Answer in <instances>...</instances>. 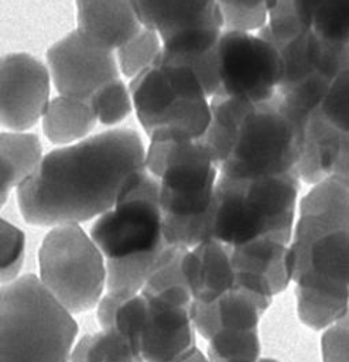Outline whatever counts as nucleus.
Masks as SVG:
<instances>
[{"mask_svg": "<svg viewBox=\"0 0 349 362\" xmlns=\"http://www.w3.org/2000/svg\"><path fill=\"white\" fill-rule=\"evenodd\" d=\"M146 170V150L130 129H114L57 148L17 185V201L31 225L85 222L110 209L126 182Z\"/></svg>", "mask_w": 349, "mask_h": 362, "instance_id": "f257e3e1", "label": "nucleus"}, {"mask_svg": "<svg viewBox=\"0 0 349 362\" xmlns=\"http://www.w3.org/2000/svg\"><path fill=\"white\" fill-rule=\"evenodd\" d=\"M203 136L220 175L257 178L297 173L301 129L280 96L250 103L213 96Z\"/></svg>", "mask_w": 349, "mask_h": 362, "instance_id": "f03ea898", "label": "nucleus"}, {"mask_svg": "<svg viewBox=\"0 0 349 362\" xmlns=\"http://www.w3.org/2000/svg\"><path fill=\"white\" fill-rule=\"evenodd\" d=\"M146 168L158 180L167 243L189 249L209 239V215L219 170L205 139L150 140Z\"/></svg>", "mask_w": 349, "mask_h": 362, "instance_id": "7ed1b4c3", "label": "nucleus"}, {"mask_svg": "<svg viewBox=\"0 0 349 362\" xmlns=\"http://www.w3.org/2000/svg\"><path fill=\"white\" fill-rule=\"evenodd\" d=\"M297 287L349 296V184L326 177L301 199L288 245Z\"/></svg>", "mask_w": 349, "mask_h": 362, "instance_id": "20e7f679", "label": "nucleus"}, {"mask_svg": "<svg viewBox=\"0 0 349 362\" xmlns=\"http://www.w3.org/2000/svg\"><path fill=\"white\" fill-rule=\"evenodd\" d=\"M300 177L297 173L257 178L216 180L209 239L237 246L257 238L290 243Z\"/></svg>", "mask_w": 349, "mask_h": 362, "instance_id": "39448f33", "label": "nucleus"}, {"mask_svg": "<svg viewBox=\"0 0 349 362\" xmlns=\"http://www.w3.org/2000/svg\"><path fill=\"white\" fill-rule=\"evenodd\" d=\"M76 332L69 311L34 274L0 288V362H68Z\"/></svg>", "mask_w": 349, "mask_h": 362, "instance_id": "423d86ee", "label": "nucleus"}, {"mask_svg": "<svg viewBox=\"0 0 349 362\" xmlns=\"http://www.w3.org/2000/svg\"><path fill=\"white\" fill-rule=\"evenodd\" d=\"M129 92L137 119L150 140H192L205 136L211 102L196 74L160 54L131 78Z\"/></svg>", "mask_w": 349, "mask_h": 362, "instance_id": "0eeeda50", "label": "nucleus"}, {"mask_svg": "<svg viewBox=\"0 0 349 362\" xmlns=\"http://www.w3.org/2000/svg\"><path fill=\"white\" fill-rule=\"evenodd\" d=\"M90 238L106 260L157 256L172 246L164 238L158 180L147 168L134 174L114 205L100 214Z\"/></svg>", "mask_w": 349, "mask_h": 362, "instance_id": "6e6552de", "label": "nucleus"}, {"mask_svg": "<svg viewBox=\"0 0 349 362\" xmlns=\"http://www.w3.org/2000/svg\"><path fill=\"white\" fill-rule=\"evenodd\" d=\"M40 281L69 313L97 304L106 283L103 255L78 223L57 225L38 252Z\"/></svg>", "mask_w": 349, "mask_h": 362, "instance_id": "1a4fd4ad", "label": "nucleus"}, {"mask_svg": "<svg viewBox=\"0 0 349 362\" xmlns=\"http://www.w3.org/2000/svg\"><path fill=\"white\" fill-rule=\"evenodd\" d=\"M216 96L250 103L270 100L283 78V59L277 47L257 31L223 30L216 42Z\"/></svg>", "mask_w": 349, "mask_h": 362, "instance_id": "9d476101", "label": "nucleus"}, {"mask_svg": "<svg viewBox=\"0 0 349 362\" xmlns=\"http://www.w3.org/2000/svg\"><path fill=\"white\" fill-rule=\"evenodd\" d=\"M143 27L161 40V55L184 61L212 49L222 31L216 0H134Z\"/></svg>", "mask_w": 349, "mask_h": 362, "instance_id": "9b49d317", "label": "nucleus"}, {"mask_svg": "<svg viewBox=\"0 0 349 362\" xmlns=\"http://www.w3.org/2000/svg\"><path fill=\"white\" fill-rule=\"evenodd\" d=\"M140 293L146 298L138 338L143 362H177L196 346L188 286L177 284Z\"/></svg>", "mask_w": 349, "mask_h": 362, "instance_id": "f8f14e48", "label": "nucleus"}, {"mask_svg": "<svg viewBox=\"0 0 349 362\" xmlns=\"http://www.w3.org/2000/svg\"><path fill=\"white\" fill-rule=\"evenodd\" d=\"M47 61L55 88L61 95L89 100L103 85L119 79V65L113 51L72 31L47 52Z\"/></svg>", "mask_w": 349, "mask_h": 362, "instance_id": "ddd939ff", "label": "nucleus"}, {"mask_svg": "<svg viewBox=\"0 0 349 362\" xmlns=\"http://www.w3.org/2000/svg\"><path fill=\"white\" fill-rule=\"evenodd\" d=\"M49 96V74L27 54L0 58V123L25 130L44 115Z\"/></svg>", "mask_w": 349, "mask_h": 362, "instance_id": "4468645a", "label": "nucleus"}, {"mask_svg": "<svg viewBox=\"0 0 349 362\" xmlns=\"http://www.w3.org/2000/svg\"><path fill=\"white\" fill-rule=\"evenodd\" d=\"M235 287L273 298L291 281L288 243L276 238H257L243 245L230 246Z\"/></svg>", "mask_w": 349, "mask_h": 362, "instance_id": "2eb2a0df", "label": "nucleus"}, {"mask_svg": "<svg viewBox=\"0 0 349 362\" xmlns=\"http://www.w3.org/2000/svg\"><path fill=\"white\" fill-rule=\"evenodd\" d=\"M271 304V298L257 296L242 287H233L209 303H191L194 328L206 339L225 329L257 328L261 314Z\"/></svg>", "mask_w": 349, "mask_h": 362, "instance_id": "dca6fc26", "label": "nucleus"}, {"mask_svg": "<svg viewBox=\"0 0 349 362\" xmlns=\"http://www.w3.org/2000/svg\"><path fill=\"white\" fill-rule=\"evenodd\" d=\"M181 270L194 301L209 303L235 287L230 246L212 238L185 250Z\"/></svg>", "mask_w": 349, "mask_h": 362, "instance_id": "f3484780", "label": "nucleus"}, {"mask_svg": "<svg viewBox=\"0 0 349 362\" xmlns=\"http://www.w3.org/2000/svg\"><path fill=\"white\" fill-rule=\"evenodd\" d=\"M78 31L105 49H117L140 28L134 0H76Z\"/></svg>", "mask_w": 349, "mask_h": 362, "instance_id": "a211bd4d", "label": "nucleus"}, {"mask_svg": "<svg viewBox=\"0 0 349 362\" xmlns=\"http://www.w3.org/2000/svg\"><path fill=\"white\" fill-rule=\"evenodd\" d=\"M96 120L89 100L59 95L48 102L42 115V127L52 143L64 144L86 136Z\"/></svg>", "mask_w": 349, "mask_h": 362, "instance_id": "6ab92c4d", "label": "nucleus"}, {"mask_svg": "<svg viewBox=\"0 0 349 362\" xmlns=\"http://www.w3.org/2000/svg\"><path fill=\"white\" fill-rule=\"evenodd\" d=\"M69 362H143L140 352L113 327L85 335L78 342Z\"/></svg>", "mask_w": 349, "mask_h": 362, "instance_id": "aec40b11", "label": "nucleus"}, {"mask_svg": "<svg viewBox=\"0 0 349 362\" xmlns=\"http://www.w3.org/2000/svg\"><path fill=\"white\" fill-rule=\"evenodd\" d=\"M319 0H274L261 28L276 40H290L312 30Z\"/></svg>", "mask_w": 349, "mask_h": 362, "instance_id": "412c9836", "label": "nucleus"}, {"mask_svg": "<svg viewBox=\"0 0 349 362\" xmlns=\"http://www.w3.org/2000/svg\"><path fill=\"white\" fill-rule=\"evenodd\" d=\"M295 297L300 320L314 329L333 324L349 307V296L325 290L295 287Z\"/></svg>", "mask_w": 349, "mask_h": 362, "instance_id": "4be33fe9", "label": "nucleus"}, {"mask_svg": "<svg viewBox=\"0 0 349 362\" xmlns=\"http://www.w3.org/2000/svg\"><path fill=\"white\" fill-rule=\"evenodd\" d=\"M211 362H256L260 356L257 328L225 329L209 338Z\"/></svg>", "mask_w": 349, "mask_h": 362, "instance_id": "5701e85b", "label": "nucleus"}, {"mask_svg": "<svg viewBox=\"0 0 349 362\" xmlns=\"http://www.w3.org/2000/svg\"><path fill=\"white\" fill-rule=\"evenodd\" d=\"M317 113L331 132L349 137V68L328 83Z\"/></svg>", "mask_w": 349, "mask_h": 362, "instance_id": "b1692460", "label": "nucleus"}, {"mask_svg": "<svg viewBox=\"0 0 349 362\" xmlns=\"http://www.w3.org/2000/svg\"><path fill=\"white\" fill-rule=\"evenodd\" d=\"M162 49L158 34L147 27H143L117 51V65L123 75L134 78L160 57Z\"/></svg>", "mask_w": 349, "mask_h": 362, "instance_id": "393cba45", "label": "nucleus"}, {"mask_svg": "<svg viewBox=\"0 0 349 362\" xmlns=\"http://www.w3.org/2000/svg\"><path fill=\"white\" fill-rule=\"evenodd\" d=\"M223 30L254 33L267 24L274 0H216Z\"/></svg>", "mask_w": 349, "mask_h": 362, "instance_id": "a878e982", "label": "nucleus"}, {"mask_svg": "<svg viewBox=\"0 0 349 362\" xmlns=\"http://www.w3.org/2000/svg\"><path fill=\"white\" fill-rule=\"evenodd\" d=\"M0 153L13 164L20 182L28 178L42 158L41 143L35 134L30 133H1Z\"/></svg>", "mask_w": 349, "mask_h": 362, "instance_id": "bb28decb", "label": "nucleus"}, {"mask_svg": "<svg viewBox=\"0 0 349 362\" xmlns=\"http://www.w3.org/2000/svg\"><path fill=\"white\" fill-rule=\"evenodd\" d=\"M312 31L331 44H349V0H319Z\"/></svg>", "mask_w": 349, "mask_h": 362, "instance_id": "cd10ccee", "label": "nucleus"}, {"mask_svg": "<svg viewBox=\"0 0 349 362\" xmlns=\"http://www.w3.org/2000/svg\"><path fill=\"white\" fill-rule=\"evenodd\" d=\"M95 116L103 124L122 122L131 110V96L120 79H114L97 89L89 99Z\"/></svg>", "mask_w": 349, "mask_h": 362, "instance_id": "c85d7f7f", "label": "nucleus"}, {"mask_svg": "<svg viewBox=\"0 0 349 362\" xmlns=\"http://www.w3.org/2000/svg\"><path fill=\"white\" fill-rule=\"evenodd\" d=\"M25 236L10 222L0 218V281H13L24 262Z\"/></svg>", "mask_w": 349, "mask_h": 362, "instance_id": "c756f323", "label": "nucleus"}, {"mask_svg": "<svg viewBox=\"0 0 349 362\" xmlns=\"http://www.w3.org/2000/svg\"><path fill=\"white\" fill-rule=\"evenodd\" d=\"M324 362H349V307L321 338Z\"/></svg>", "mask_w": 349, "mask_h": 362, "instance_id": "7c9ffc66", "label": "nucleus"}, {"mask_svg": "<svg viewBox=\"0 0 349 362\" xmlns=\"http://www.w3.org/2000/svg\"><path fill=\"white\" fill-rule=\"evenodd\" d=\"M20 184L18 175L13 167V164L7 160L6 156L0 153V202H6L8 192L13 187Z\"/></svg>", "mask_w": 349, "mask_h": 362, "instance_id": "2f4dec72", "label": "nucleus"}, {"mask_svg": "<svg viewBox=\"0 0 349 362\" xmlns=\"http://www.w3.org/2000/svg\"><path fill=\"white\" fill-rule=\"evenodd\" d=\"M177 362H211V359L206 358L196 346H194L187 355L179 358Z\"/></svg>", "mask_w": 349, "mask_h": 362, "instance_id": "473e14b6", "label": "nucleus"}, {"mask_svg": "<svg viewBox=\"0 0 349 362\" xmlns=\"http://www.w3.org/2000/svg\"><path fill=\"white\" fill-rule=\"evenodd\" d=\"M3 205H4V204H3V202H0V206H3Z\"/></svg>", "mask_w": 349, "mask_h": 362, "instance_id": "72a5a7b5", "label": "nucleus"}]
</instances>
